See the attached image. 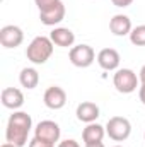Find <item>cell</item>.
<instances>
[{
    "label": "cell",
    "mask_w": 145,
    "mask_h": 147,
    "mask_svg": "<svg viewBox=\"0 0 145 147\" xmlns=\"http://www.w3.org/2000/svg\"><path fill=\"white\" fill-rule=\"evenodd\" d=\"M60 127L58 123L51 121V120H43L39 121L34 128V137L39 140H44V142H50V144H55L60 140Z\"/></svg>",
    "instance_id": "6"
},
{
    "label": "cell",
    "mask_w": 145,
    "mask_h": 147,
    "mask_svg": "<svg viewBox=\"0 0 145 147\" xmlns=\"http://www.w3.org/2000/svg\"><path fill=\"white\" fill-rule=\"evenodd\" d=\"M19 82L26 89H34L38 86V82H39V74L33 67H26V69H22L21 74H19Z\"/></svg>",
    "instance_id": "16"
},
{
    "label": "cell",
    "mask_w": 145,
    "mask_h": 147,
    "mask_svg": "<svg viewBox=\"0 0 145 147\" xmlns=\"http://www.w3.org/2000/svg\"><path fill=\"white\" fill-rule=\"evenodd\" d=\"M130 41L135 46H145V24H140L132 29L130 33Z\"/></svg>",
    "instance_id": "17"
},
{
    "label": "cell",
    "mask_w": 145,
    "mask_h": 147,
    "mask_svg": "<svg viewBox=\"0 0 145 147\" xmlns=\"http://www.w3.org/2000/svg\"><path fill=\"white\" fill-rule=\"evenodd\" d=\"M22 41H24V33L19 26L9 24L0 29V43L3 48H7V50L17 48V46H21Z\"/></svg>",
    "instance_id": "7"
},
{
    "label": "cell",
    "mask_w": 145,
    "mask_h": 147,
    "mask_svg": "<svg viewBox=\"0 0 145 147\" xmlns=\"http://www.w3.org/2000/svg\"><path fill=\"white\" fill-rule=\"evenodd\" d=\"M138 98H140V101L145 105V84H142L140 89H138Z\"/></svg>",
    "instance_id": "21"
},
{
    "label": "cell",
    "mask_w": 145,
    "mask_h": 147,
    "mask_svg": "<svg viewBox=\"0 0 145 147\" xmlns=\"http://www.w3.org/2000/svg\"><path fill=\"white\" fill-rule=\"evenodd\" d=\"M85 147H106L103 142H94V144H85Z\"/></svg>",
    "instance_id": "23"
},
{
    "label": "cell",
    "mask_w": 145,
    "mask_h": 147,
    "mask_svg": "<svg viewBox=\"0 0 145 147\" xmlns=\"http://www.w3.org/2000/svg\"><path fill=\"white\" fill-rule=\"evenodd\" d=\"M138 82H140V79L132 69H118L113 77V84H114L116 91L121 94H130V92L137 91Z\"/></svg>",
    "instance_id": "3"
},
{
    "label": "cell",
    "mask_w": 145,
    "mask_h": 147,
    "mask_svg": "<svg viewBox=\"0 0 145 147\" xmlns=\"http://www.w3.org/2000/svg\"><path fill=\"white\" fill-rule=\"evenodd\" d=\"M63 19H65V5H63V2L56 3L51 9H46V10H41L39 12V21L44 26H56Z\"/></svg>",
    "instance_id": "9"
},
{
    "label": "cell",
    "mask_w": 145,
    "mask_h": 147,
    "mask_svg": "<svg viewBox=\"0 0 145 147\" xmlns=\"http://www.w3.org/2000/svg\"><path fill=\"white\" fill-rule=\"evenodd\" d=\"M77 118L84 123H94L97 118H99V106L92 101H84L77 106V111H75Z\"/></svg>",
    "instance_id": "13"
},
{
    "label": "cell",
    "mask_w": 145,
    "mask_h": 147,
    "mask_svg": "<svg viewBox=\"0 0 145 147\" xmlns=\"http://www.w3.org/2000/svg\"><path fill=\"white\" fill-rule=\"evenodd\" d=\"M43 101L50 110H62L67 105V92L58 86H51L44 91Z\"/></svg>",
    "instance_id": "8"
},
{
    "label": "cell",
    "mask_w": 145,
    "mask_h": 147,
    "mask_svg": "<svg viewBox=\"0 0 145 147\" xmlns=\"http://www.w3.org/2000/svg\"><path fill=\"white\" fill-rule=\"evenodd\" d=\"M33 120L26 111H14L7 121L5 139L15 147H24L28 144V135L31 132Z\"/></svg>",
    "instance_id": "1"
},
{
    "label": "cell",
    "mask_w": 145,
    "mask_h": 147,
    "mask_svg": "<svg viewBox=\"0 0 145 147\" xmlns=\"http://www.w3.org/2000/svg\"><path fill=\"white\" fill-rule=\"evenodd\" d=\"M29 147H55V144H50V142H44V140H39V139H33L29 142Z\"/></svg>",
    "instance_id": "18"
},
{
    "label": "cell",
    "mask_w": 145,
    "mask_h": 147,
    "mask_svg": "<svg viewBox=\"0 0 145 147\" xmlns=\"http://www.w3.org/2000/svg\"><path fill=\"white\" fill-rule=\"evenodd\" d=\"M144 139H145V134H144Z\"/></svg>",
    "instance_id": "26"
},
{
    "label": "cell",
    "mask_w": 145,
    "mask_h": 147,
    "mask_svg": "<svg viewBox=\"0 0 145 147\" xmlns=\"http://www.w3.org/2000/svg\"><path fill=\"white\" fill-rule=\"evenodd\" d=\"M58 147H80L79 146V142L77 140H73V139H67V140H62Z\"/></svg>",
    "instance_id": "19"
},
{
    "label": "cell",
    "mask_w": 145,
    "mask_h": 147,
    "mask_svg": "<svg viewBox=\"0 0 145 147\" xmlns=\"http://www.w3.org/2000/svg\"><path fill=\"white\" fill-rule=\"evenodd\" d=\"M106 134L109 135V139L116 142H123L132 134V123L125 116H113L106 123Z\"/></svg>",
    "instance_id": "4"
},
{
    "label": "cell",
    "mask_w": 145,
    "mask_h": 147,
    "mask_svg": "<svg viewBox=\"0 0 145 147\" xmlns=\"http://www.w3.org/2000/svg\"><path fill=\"white\" fill-rule=\"evenodd\" d=\"M68 58H70L72 65L79 67V69H87L94 63L96 53H94L92 46H89V45H77V46L70 48Z\"/></svg>",
    "instance_id": "5"
},
{
    "label": "cell",
    "mask_w": 145,
    "mask_h": 147,
    "mask_svg": "<svg viewBox=\"0 0 145 147\" xmlns=\"http://www.w3.org/2000/svg\"><path fill=\"white\" fill-rule=\"evenodd\" d=\"M2 147H15V146H14V144H10V142H7V144H3Z\"/></svg>",
    "instance_id": "24"
},
{
    "label": "cell",
    "mask_w": 145,
    "mask_h": 147,
    "mask_svg": "<svg viewBox=\"0 0 145 147\" xmlns=\"http://www.w3.org/2000/svg\"><path fill=\"white\" fill-rule=\"evenodd\" d=\"M114 147H123V146H114Z\"/></svg>",
    "instance_id": "25"
},
{
    "label": "cell",
    "mask_w": 145,
    "mask_h": 147,
    "mask_svg": "<svg viewBox=\"0 0 145 147\" xmlns=\"http://www.w3.org/2000/svg\"><path fill=\"white\" fill-rule=\"evenodd\" d=\"M109 29H111V33L114 34V36H130V33H132V21H130V17L128 16H125V14H116V16H113V19L109 21Z\"/></svg>",
    "instance_id": "12"
},
{
    "label": "cell",
    "mask_w": 145,
    "mask_h": 147,
    "mask_svg": "<svg viewBox=\"0 0 145 147\" xmlns=\"http://www.w3.org/2000/svg\"><path fill=\"white\" fill-rule=\"evenodd\" d=\"M53 55V41L48 36H36L28 46L26 57L31 63L34 65H43L50 60Z\"/></svg>",
    "instance_id": "2"
},
{
    "label": "cell",
    "mask_w": 145,
    "mask_h": 147,
    "mask_svg": "<svg viewBox=\"0 0 145 147\" xmlns=\"http://www.w3.org/2000/svg\"><path fill=\"white\" fill-rule=\"evenodd\" d=\"M106 135V127L99 123H87V127L82 130V140L84 144H94V142H103Z\"/></svg>",
    "instance_id": "14"
},
{
    "label": "cell",
    "mask_w": 145,
    "mask_h": 147,
    "mask_svg": "<svg viewBox=\"0 0 145 147\" xmlns=\"http://www.w3.org/2000/svg\"><path fill=\"white\" fill-rule=\"evenodd\" d=\"M50 38H51L53 45L62 46V48H68V46H72L75 43V34L68 28H55L50 33Z\"/></svg>",
    "instance_id": "15"
},
{
    "label": "cell",
    "mask_w": 145,
    "mask_h": 147,
    "mask_svg": "<svg viewBox=\"0 0 145 147\" xmlns=\"http://www.w3.org/2000/svg\"><path fill=\"white\" fill-rule=\"evenodd\" d=\"M119 62H121V57L114 48H103L97 53V63L104 70H118Z\"/></svg>",
    "instance_id": "11"
},
{
    "label": "cell",
    "mask_w": 145,
    "mask_h": 147,
    "mask_svg": "<svg viewBox=\"0 0 145 147\" xmlns=\"http://www.w3.org/2000/svg\"><path fill=\"white\" fill-rule=\"evenodd\" d=\"M138 79H140V84H145V65L140 69V72H138Z\"/></svg>",
    "instance_id": "22"
},
{
    "label": "cell",
    "mask_w": 145,
    "mask_h": 147,
    "mask_svg": "<svg viewBox=\"0 0 145 147\" xmlns=\"http://www.w3.org/2000/svg\"><path fill=\"white\" fill-rule=\"evenodd\" d=\"M111 2H113V5L121 7V9H125V7H128V5L133 3V0H111Z\"/></svg>",
    "instance_id": "20"
},
{
    "label": "cell",
    "mask_w": 145,
    "mask_h": 147,
    "mask_svg": "<svg viewBox=\"0 0 145 147\" xmlns=\"http://www.w3.org/2000/svg\"><path fill=\"white\" fill-rule=\"evenodd\" d=\"M0 99H2V105H3L5 108L14 110V111L19 110V108L24 105V94H22V91L17 89V87H5V89L2 91Z\"/></svg>",
    "instance_id": "10"
}]
</instances>
